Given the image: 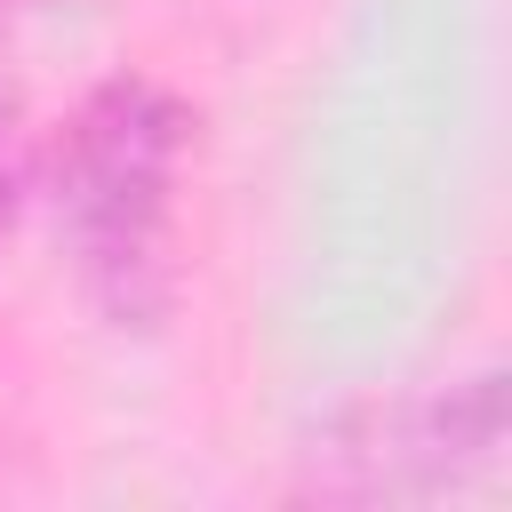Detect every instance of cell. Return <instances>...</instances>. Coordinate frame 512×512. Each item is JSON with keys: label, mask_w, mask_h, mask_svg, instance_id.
<instances>
[{"label": "cell", "mask_w": 512, "mask_h": 512, "mask_svg": "<svg viewBox=\"0 0 512 512\" xmlns=\"http://www.w3.org/2000/svg\"><path fill=\"white\" fill-rule=\"evenodd\" d=\"M24 136H16V112L0 104V240H8V224H16V208H24Z\"/></svg>", "instance_id": "obj_2"}, {"label": "cell", "mask_w": 512, "mask_h": 512, "mask_svg": "<svg viewBox=\"0 0 512 512\" xmlns=\"http://www.w3.org/2000/svg\"><path fill=\"white\" fill-rule=\"evenodd\" d=\"M192 152V104L144 72L96 80L48 144V200L80 288L112 320L168 312V224Z\"/></svg>", "instance_id": "obj_1"}, {"label": "cell", "mask_w": 512, "mask_h": 512, "mask_svg": "<svg viewBox=\"0 0 512 512\" xmlns=\"http://www.w3.org/2000/svg\"><path fill=\"white\" fill-rule=\"evenodd\" d=\"M0 8H8V0H0Z\"/></svg>", "instance_id": "obj_3"}]
</instances>
